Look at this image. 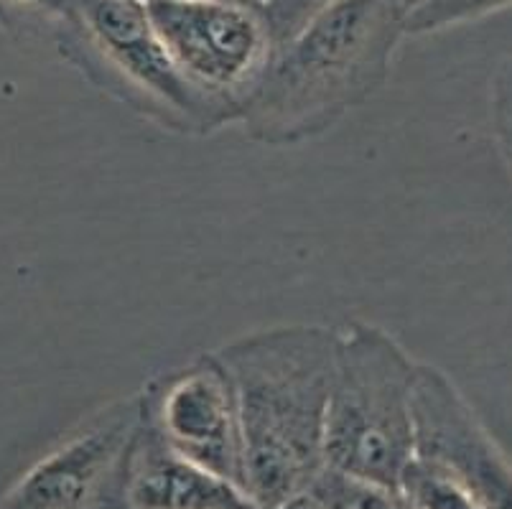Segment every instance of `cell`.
<instances>
[{"instance_id": "6da1fadb", "label": "cell", "mask_w": 512, "mask_h": 509, "mask_svg": "<svg viewBox=\"0 0 512 509\" xmlns=\"http://www.w3.org/2000/svg\"><path fill=\"white\" fill-rule=\"evenodd\" d=\"M339 331L291 324L217 349L235 387L242 433V492L276 509L319 482Z\"/></svg>"}, {"instance_id": "7c38bea8", "label": "cell", "mask_w": 512, "mask_h": 509, "mask_svg": "<svg viewBox=\"0 0 512 509\" xmlns=\"http://www.w3.org/2000/svg\"><path fill=\"white\" fill-rule=\"evenodd\" d=\"M240 3H245L260 18L271 36L273 49H281L339 0H240Z\"/></svg>"}, {"instance_id": "52a82bcc", "label": "cell", "mask_w": 512, "mask_h": 509, "mask_svg": "<svg viewBox=\"0 0 512 509\" xmlns=\"http://www.w3.org/2000/svg\"><path fill=\"white\" fill-rule=\"evenodd\" d=\"M141 418V395L107 408L85 431L36 461L0 497V509H97L92 502L107 479L120 476Z\"/></svg>"}, {"instance_id": "ba28073f", "label": "cell", "mask_w": 512, "mask_h": 509, "mask_svg": "<svg viewBox=\"0 0 512 509\" xmlns=\"http://www.w3.org/2000/svg\"><path fill=\"white\" fill-rule=\"evenodd\" d=\"M416 454L451 466L482 509H512V461L454 380L434 364L418 367Z\"/></svg>"}, {"instance_id": "ac0fdd59", "label": "cell", "mask_w": 512, "mask_h": 509, "mask_svg": "<svg viewBox=\"0 0 512 509\" xmlns=\"http://www.w3.org/2000/svg\"><path fill=\"white\" fill-rule=\"evenodd\" d=\"M102 509H105V507H102Z\"/></svg>"}, {"instance_id": "8992f818", "label": "cell", "mask_w": 512, "mask_h": 509, "mask_svg": "<svg viewBox=\"0 0 512 509\" xmlns=\"http://www.w3.org/2000/svg\"><path fill=\"white\" fill-rule=\"evenodd\" d=\"M143 415L176 454L242 489V433L235 387L217 352L156 377L141 395Z\"/></svg>"}, {"instance_id": "5bb4252c", "label": "cell", "mask_w": 512, "mask_h": 509, "mask_svg": "<svg viewBox=\"0 0 512 509\" xmlns=\"http://www.w3.org/2000/svg\"><path fill=\"white\" fill-rule=\"evenodd\" d=\"M495 112L497 118H512V59L495 82Z\"/></svg>"}, {"instance_id": "5b68a950", "label": "cell", "mask_w": 512, "mask_h": 509, "mask_svg": "<svg viewBox=\"0 0 512 509\" xmlns=\"http://www.w3.org/2000/svg\"><path fill=\"white\" fill-rule=\"evenodd\" d=\"M146 11L176 69L242 112L276 51L260 18L240 0H146Z\"/></svg>"}, {"instance_id": "2e32d148", "label": "cell", "mask_w": 512, "mask_h": 509, "mask_svg": "<svg viewBox=\"0 0 512 509\" xmlns=\"http://www.w3.org/2000/svg\"><path fill=\"white\" fill-rule=\"evenodd\" d=\"M398 3H406V0H398Z\"/></svg>"}, {"instance_id": "30bf717a", "label": "cell", "mask_w": 512, "mask_h": 509, "mask_svg": "<svg viewBox=\"0 0 512 509\" xmlns=\"http://www.w3.org/2000/svg\"><path fill=\"white\" fill-rule=\"evenodd\" d=\"M398 494L411 509H482L462 476L444 461L423 454L408 464Z\"/></svg>"}, {"instance_id": "9c48e42d", "label": "cell", "mask_w": 512, "mask_h": 509, "mask_svg": "<svg viewBox=\"0 0 512 509\" xmlns=\"http://www.w3.org/2000/svg\"><path fill=\"white\" fill-rule=\"evenodd\" d=\"M125 509H258L237 484L194 464L141 418L120 469Z\"/></svg>"}, {"instance_id": "8fae6325", "label": "cell", "mask_w": 512, "mask_h": 509, "mask_svg": "<svg viewBox=\"0 0 512 509\" xmlns=\"http://www.w3.org/2000/svg\"><path fill=\"white\" fill-rule=\"evenodd\" d=\"M505 8H512V0H406L403 21L406 34L423 36L479 21Z\"/></svg>"}, {"instance_id": "277c9868", "label": "cell", "mask_w": 512, "mask_h": 509, "mask_svg": "<svg viewBox=\"0 0 512 509\" xmlns=\"http://www.w3.org/2000/svg\"><path fill=\"white\" fill-rule=\"evenodd\" d=\"M62 54L115 100L176 135L240 123V105L199 90L158 41L146 0H69Z\"/></svg>"}, {"instance_id": "9a60e30c", "label": "cell", "mask_w": 512, "mask_h": 509, "mask_svg": "<svg viewBox=\"0 0 512 509\" xmlns=\"http://www.w3.org/2000/svg\"><path fill=\"white\" fill-rule=\"evenodd\" d=\"M276 509H329V504L327 499H324V494H321L319 484H314V487L306 489L304 494L288 499V502H283L281 507Z\"/></svg>"}, {"instance_id": "3957f363", "label": "cell", "mask_w": 512, "mask_h": 509, "mask_svg": "<svg viewBox=\"0 0 512 509\" xmlns=\"http://www.w3.org/2000/svg\"><path fill=\"white\" fill-rule=\"evenodd\" d=\"M418 367L380 326L352 321L339 331L324 431L327 471L398 492L416 459Z\"/></svg>"}, {"instance_id": "7a4b0ae2", "label": "cell", "mask_w": 512, "mask_h": 509, "mask_svg": "<svg viewBox=\"0 0 512 509\" xmlns=\"http://www.w3.org/2000/svg\"><path fill=\"white\" fill-rule=\"evenodd\" d=\"M406 36L398 0H339L273 51L242 100L240 123L265 146H296L332 130L388 79Z\"/></svg>"}, {"instance_id": "4fadbf2b", "label": "cell", "mask_w": 512, "mask_h": 509, "mask_svg": "<svg viewBox=\"0 0 512 509\" xmlns=\"http://www.w3.org/2000/svg\"><path fill=\"white\" fill-rule=\"evenodd\" d=\"M0 11L26 13V16L44 18V21L64 23L69 0H0Z\"/></svg>"}, {"instance_id": "e0dca14e", "label": "cell", "mask_w": 512, "mask_h": 509, "mask_svg": "<svg viewBox=\"0 0 512 509\" xmlns=\"http://www.w3.org/2000/svg\"><path fill=\"white\" fill-rule=\"evenodd\" d=\"M97 509H102V507H97Z\"/></svg>"}]
</instances>
